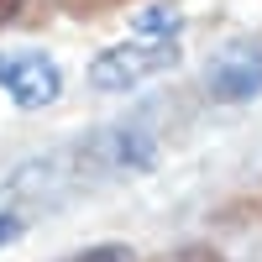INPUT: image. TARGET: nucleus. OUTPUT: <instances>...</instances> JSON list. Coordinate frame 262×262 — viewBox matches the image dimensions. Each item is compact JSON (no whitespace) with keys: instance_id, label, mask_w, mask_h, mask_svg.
<instances>
[{"instance_id":"nucleus-6","label":"nucleus","mask_w":262,"mask_h":262,"mask_svg":"<svg viewBox=\"0 0 262 262\" xmlns=\"http://www.w3.org/2000/svg\"><path fill=\"white\" fill-rule=\"evenodd\" d=\"M21 16V0H0V27H6V21H16Z\"/></svg>"},{"instance_id":"nucleus-4","label":"nucleus","mask_w":262,"mask_h":262,"mask_svg":"<svg viewBox=\"0 0 262 262\" xmlns=\"http://www.w3.org/2000/svg\"><path fill=\"white\" fill-rule=\"evenodd\" d=\"M69 262H137V257H131V247H90V252H79Z\"/></svg>"},{"instance_id":"nucleus-5","label":"nucleus","mask_w":262,"mask_h":262,"mask_svg":"<svg viewBox=\"0 0 262 262\" xmlns=\"http://www.w3.org/2000/svg\"><path fill=\"white\" fill-rule=\"evenodd\" d=\"M16 236H21V221H16V215H0V247L16 242Z\"/></svg>"},{"instance_id":"nucleus-3","label":"nucleus","mask_w":262,"mask_h":262,"mask_svg":"<svg viewBox=\"0 0 262 262\" xmlns=\"http://www.w3.org/2000/svg\"><path fill=\"white\" fill-rule=\"evenodd\" d=\"M210 95L226 100V105H242L252 95H262V48H252V42H242V48H231L210 63Z\"/></svg>"},{"instance_id":"nucleus-1","label":"nucleus","mask_w":262,"mask_h":262,"mask_svg":"<svg viewBox=\"0 0 262 262\" xmlns=\"http://www.w3.org/2000/svg\"><path fill=\"white\" fill-rule=\"evenodd\" d=\"M179 63V11L173 6H152L131 21L126 42L105 48L90 63V84L100 95H126V90H142L147 79L168 74Z\"/></svg>"},{"instance_id":"nucleus-2","label":"nucleus","mask_w":262,"mask_h":262,"mask_svg":"<svg viewBox=\"0 0 262 262\" xmlns=\"http://www.w3.org/2000/svg\"><path fill=\"white\" fill-rule=\"evenodd\" d=\"M0 90L21 111H42L63 95V74L48 53H0Z\"/></svg>"}]
</instances>
